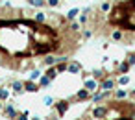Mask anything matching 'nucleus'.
<instances>
[{
    "label": "nucleus",
    "mask_w": 135,
    "mask_h": 120,
    "mask_svg": "<svg viewBox=\"0 0 135 120\" xmlns=\"http://www.w3.org/2000/svg\"><path fill=\"white\" fill-rule=\"evenodd\" d=\"M78 15H80V9H78V8H72V9H69V13H67L65 17H67L69 21H76Z\"/></svg>",
    "instance_id": "nucleus-3"
},
{
    "label": "nucleus",
    "mask_w": 135,
    "mask_h": 120,
    "mask_svg": "<svg viewBox=\"0 0 135 120\" xmlns=\"http://www.w3.org/2000/svg\"><path fill=\"white\" fill-rule=\"evenodd\" d=\"M83 44L78 21L56 11L0 6V67L28 72L45 67L48 56L70 57Z\"/></svg>",
    "instance_id": "nucleus-1"
},
{
    "label": "nucleus",
    "mask_w": 135,
    "mask_h": 120,
    "mask_svg": "<svg viewBox=\"0 0 135 120\" xmlns=\"http://www.w3.org/2000/svg\"><path fill=\"white\" fill-rule=\"evenodd\" d=\"M126 61H128L129 65H135V52H129V54L126 56Z\"/></svg>",
    "instance_id": "nucleus-4"
},
{
    "label": "nucleus",
    "mask_w": 135,
    "mask_h": 120,
    "mask_svg": "<svg viewBox=\"0 0 135 120\" xmlns=\"http://www.w3.org/2000/svg\"><path fill=\"white\" fill-rule=\"evenodd\" d=\"M74 120H135V102L109 98L93 102V105Z\"/></svg>",
    "instance_id": "nucleus-2"
}]
</instances>
